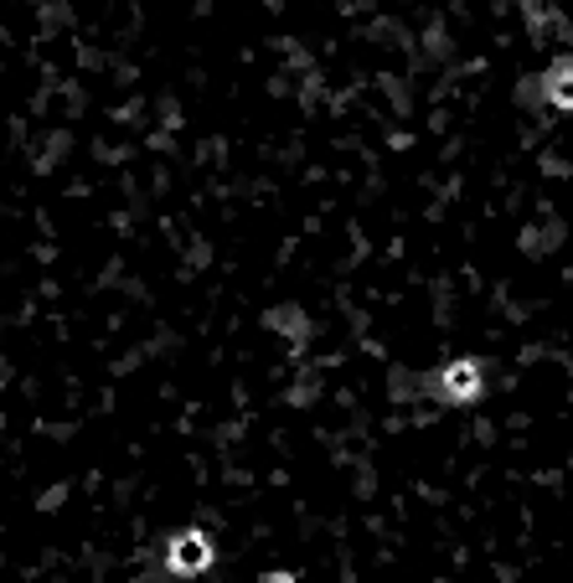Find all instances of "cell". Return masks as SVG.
<instances>
[{"label": "cell", "instance_id": "obj_4", "mask_svg": "<svg viewBox=\"0 0 573 583\" xmlns=\"http://www.w3.org/2000/svg\"><path fill=\"white\" fill-rule=\"evenodd\" d=\"M258 583H300V579H295V573H264Z\"/></svg>", "mask_w": 573, "mask_h": 583}, {"label": "cell", "instance_id": "obj_2", "mask_svg": "<svg viewBox=\"0 0 573 583\" xmlns=\"http://www.w3.org/2000/svg\"><path fill=\"white\" fill-rule=\"evenodd\" d=\"M212 558H217V548H212V538L202 526H182L166 542V573H176V579H202L212 569Z\"/></svg>", "mask_w": 573, "mask_h": 583}, {"label": "cell", "instance_id": "obj_1", "mask_svg": "<svg viewBox=\"0 0 573 583\" xmlns=\"http://www.w3.org/2000/svg\"><path fill=\"white\" fill-rule=\"evenodd\" d=\"M481 392H485V367L475 357H454L434 372V398L439 403L465 408V403H475Z\"/></svg>", "mask_w": 573, "mask_h": 583}, {"label": "cell", "instance_id": "obj_3", "mask_svg": "<svg viewBox=\"0 0 573 583\" xmlns=\"http://www.w3.org/2000/svg\"><path fill=\"white\" fill-rule=\"evenodd\" d=\"M538 89H543V99H548L553 109H559V114H573V58H559V62H553V68L543 73V83H538Z\"/></svg>", "mask_w": 573, "mask_h": 583}]
</instances>
